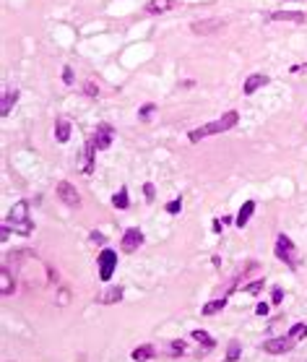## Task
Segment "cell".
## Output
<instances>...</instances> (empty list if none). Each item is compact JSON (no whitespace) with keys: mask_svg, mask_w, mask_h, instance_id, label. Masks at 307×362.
I'll list each match as a JSON object with an SVG mask.
<instances>
[{"mask_svg":"<svg viewBox=\"0 0 307 362\" xmlns=\"http://www.w3.org/2000/svg\"><path fill=\"white\" fill-rule=\"evenodd\" d=\"M26 211H29V203L26 201H18V203H13V209H11V214L6 219V224H8L13 232H18V235H32L34 232V224L29 221Z\"/></svg>","mask_w":307,"mask_h":362,"instance_id":"7a4b0ae2","label":"cell"},{"mask_svg":"<svg viewBox=\"0 0 307 362\" xmlns=\"http://www.w3.org/2000/svg\"><path fill=\"white\" fill-rule=\"evenodd\" d=\"M224 26H227L224 18H201V21H193L190 24V32L195 37H211L216 32H222Z\"/></svg>","mask_w":307,"mask_h":362,"instance_id":"5b68a950","label":"cell"},{"mask_svg":"<svg viewBox=\"0 0 307 362\" xmlns=\"http://www.w3.org/2000/svg\"><path fill=\"white\" fill-rule=\"evenodd\" d=\"M55 193H57V198L65 203V206H78V203H81V193L76 190L73 183H68V180H60Z\"/></svg>","mask_w":307,"mask_h":362,"instance_id":"52a82bcc","label":"cell"},{"mask_svg":"<svg viewBox=\"0 0 307 362\" xmlns=\"http://www.w3.org/2000/svg\"><path fill=\"white\" fill-rule=\"evenodd\" d=\"M227 308V297H222V300H211V302H206V308L201 310L203 315H216V313H222Z\"/></svg>","mask_w":307,"mask_h":362,"instance_id":"44dd1931","label":"cell"},{"mask_svg":"<svg viewBox=\"0 0 307 362\" xmlns=\"http://www.w3.org/2000/svg\"><path fill=\"white\" fill-rule=\"evenodd\" d=\"M289 336L294 339V342H299V339H307V323H294L289 328Z\"/></svg>","mask_w":307,"mask_h":362,"instance_id":"603a6c76","label":"cell"},{"mask_svg":"<svg viewBox=\"0 0 307 362\" xmlns=\"http://www.w3.org/2000/svg\"><path fill=\"white\" fill-rule=\"evenodd\" d=\"M141 245H143V232L138 227H130V230L122 232V240H120V250L122 253H136Z\"/></svg>","mask_w":307,"mask_h":362,"instance_id":"ba28073f","label":"cell"},{"mask_svg":"<svg viewBox=\"0 0 307 362\" xmlns=\"http://www.w3.org/2000/svg\"><path fill=\"white\" fill-rule=\"evenodd\" d=\"M97 266H99V279L102 282H109L117 268V253L112 250V247H102V253L97 258Z\"/></svg>","mask_w":307,"mask_h":362,"instance_id":"277c9868","label":"cell"},{"mask_svg":"<svg viewBox=\"0 0 307 362\" xmlns=\"http://www.w3.org/2000/svg\"><path fill=\"white\" fill-rule=\"evenodd\" d=\"M47 276H50V282H52V284L57 282V271H55L52 266H47Z\"/></svg>","mask_w":307,"mask_h":362,"instance_id":"e575fe53","label":"cell"},{"mask_svg":"<svg viewBox=\"0 0 307 362\" xmlns=\"http://www.w3.org/2000/svg\"><path fill=\"white\" fill-rule=\"evenodd\" d=\"M239 359V344L229 342V352H227V362H237Z\"/></svg>","mask_w":307,"mask_h":362,"instance_id":"4316f807","label":"cell"},{"mask_svg":"<svg viewBox=\"0 0 307 362\" xmlns=\"http://www.w3.org/2000/svg\"><path fill=\"white\" fill-rule=\"evenodd\" d=\"M94 151H97V144H94V138L86 144V156H83V172L86 175H91V170H94Z\"/></svg>","mask_w":307,"mask_h":362,"instance_id":"ac0fdd59","label":"cell"},{"mask_svg":"<svg viewBox=\"0 0 307 362\" xmlns=\"http://www.w3.org/2000/svg\"><path fill=\"white\" fill-rule=\"evenodd\" d=\"M190 336L195 339V342H201V344H203L206 349H213V347H216V342H213V339H211V336H208V333H206L203 328H195V331H193Z\"/></svg>","mask_w":307,"mask_h":362,"instance_id":"7402d4cb","label":"cell"},{"mask_svg":"<svg viewBox=\"0 0 307 362\" xmlns=\"http://www.w3.org/2000/svg\"><path fill=\"white\" fill-rule=\"evenodd\" d=\"M71 138V120L68 118H60L57 123H55V141L57 144H65Z\"/></svg>","mask_w":307,"mask_h":362,"instance_id":"9a60e30c","label":"cell"},{"mask_svg":"<svg viewBox=\"0 0 307 362\" xmlns=\"http://www.w3.org/2000/svg\"><path fill=\"white\" fill-rule=\"evenodd\" d=\"M222 227H224V221L222 219H213V232H222Z\"/></svg>","mask_w":307,"mask_h":362,"instance_id":"d590c367","label":"cell"},{"mask_svg":"<svg viewBox=\"0 0 307 362\" xmlns=\"http://www.w3.org/2000/svg\"><path fill=\"white\" fill-rule=\"evenodd\" d=\"M120 300H122V287H107L102 295L97 297V302H102V305H115Z\"/></svg>","mask_w":307,"mask_h":362,"instance_id":"8fae6325","label":"cell"},{"mask_svg":"<svg viewBox=\"0 0 307 362\" xmlns=\"http://www.w3.org/2000/svg\"><path fill=\"white\" fill-rule=\"evenodd\" d=\"M94 144H97V149H109V144H112V128L99 125L94 133Z\"/></svg>","mask_w":307,"mask_h":362,"instance_id":"5bb4252c","label":"cell"},{"mask_svg":"<svg viewBox=\"0 0 307 362\" xmlns=\"http://www.w3.org/2000/svg\"><path fill=\"white\" fill-rule=\"evenodd\" d=\"M180 209H182V201L180 198H174V201L167 203V214H180Z\"/></svg>","mask_w":307,"mask_h":362,"instance_id":"83f0119b","label":"cell"},{"mask_svg":"<svg viewBox=\"0 0 307 362\" xmlns=\"http://www.w3.org/2000/svg\"><path fill=\"white\" fill-rule=\"evenodd\" d=\"M281 300H284V289H281V287H273V292H271V302H273V305H281Z\"/></svg>","mask_w":307,"mask_h":362,"instance_id":"4dcf8cb0","label":"cell"},{"mask_svg":"<svg viewBox=\"0 0 307 362\" xmlns=\"http://www.w3.org/2000/svg\"><path fill=\"white\" fill-rule=\"evenodd\" d=\"M268 83V76H263V73H253L248 81H245V86H242V92L250 97V94H255L258 92V89H263V86H266Z\"/></svg>","mask_w":307,"mask_h":362,"instance_id":"7c38bea8","label":"cell"},{"mask_svg":"<svg viewBox=\"0 0 307 362\" xmlns=\"http://www.w3.org/2000/svg\"><path fill=\"white\" fill-rule=\"evenodd\" d=\"M294 339L287 333V336H279V339H268V342H263V352H268V354H287V352H292L294 349Z\"/></svg>","mask_w":307,"mask_h":362,"instance_id":"8992f818","label":"cell"},{"mask_svg":"<svg viewBox=\"0 0 307 362\" xmlns=\"http://www.w3.org/2000/svg\"><path fill=\"white\" fill-rule=\"evenodd\" d=\"M89 240H91V242H94V245H104V242H107V240H104V235H102V232H91V235H89Z\"/></svg>","mask_w":307,"mask_h":362,"instance_id":"836d02e7","label":"cell"},{"mask_svg":"<svg viewBox=\"0 0 307 362\" xmlns=\"http://www.w3.org/2000/svg\"><path fill=\"white\" fill-rule=\"evenodd\" d=\"M307 16L304 13H299V11H276V13H271V21H294V24H302Z\"/></svg>","mask_w":307,"mask_h":362,"instance_id":"2e32d148","label":"cell"},{"mask_svg":"<svg viewBox=\"0 0 307 362\" xmlns=\"http://www.w3.org/2000/svg\"><path fill=\"white\" fill-rule=\"evenodd\" d=\"M273 253H276V258H279V261H284V266H289V268H297V266H299L297 247H294V242H292V237H289V235H284V232H281V235L276 237Z\"/></svg>","mask_w":307,"mask_h":362,"instance_id":"3957f363","label":"cell"},{"mask_svg":"<svg viewBox=\"0 0 307 362\" xmlns=\"http://www.w3.org/2000/svg\"><path fill=\"white\" fill-rule=\"evenodd\" d=\"M112 206H115V209H120V211H125V209L130 206V198H128V188H125V185L112 196Z\"/></svg>","mask_w":307,"mask_h":362,"instance_id":"ffe728a7","label":"cell"},{"mask_svg":"<svg viewBox=\"0 0 307 362\" xmlns=\"http://www.w3.org/2000/svg\"><path fill=\"white\" fill-rule=\"evenodd\" d=\"M271 313V305L268 302H258L255 305V315H260V318H263V315H268Z\"/></svg>","mask_w":307,"mask_h":362,"instance_id":"d6a6232c","label":"cell"},{"mask_svg":"<svg viewBox=\"0 0 307 362\" xmlns=\"http://www.w3.org/2000/svg\"><path fill=\"white\" fill-rule=\"evenodd\" d=\"M154 357H157V349H154L151 344H141V347L133 349V359H136V362H148V359H154Z\"/></svg>","mask_w":307,"mask_h":362,"instance_id":"e0dca14e","label":"cell"},{"mask_svg":"<svg viewBox=\"0 0 307 362\" xmlns=\"http://www.w3.org/2000/svg\"><path fill=\"white\" fill-rule=\"evenodd\" d=\"M253 214H255V201H245L242 209H239V214H237V219H234V224H237L239 230L248 227V221L253 219Z\"/></svg>","mask_w":307,"mask_h":362,"instance_id":"30bf717a","label":"cell"},{"mask_svg":"<svg viewBox=\"0 0 307 362\" xmlns=\"http://www.w3.org/2000/svg\"><path fill=\"white\" fill-rule=\"evenodd\" d=\"M237 120H239V115L234 109H229V112H224L219 120H213V123H206V125H201V128H195V130H190L188 133V138L193 141V144H198L201 138H208V135H216V133H227V130H232L234 125H237Z\"/></svg>","mask_w":307,"mask_h":362,"instance_id":"6da1fadb","label":"cell"},{"mask_svg":"<svg viewBox=\"0 0 307 362\" xmlns=\"http://www.w3.org/2000/svg\"><path fill=\"white\" fill-rule=\"evenodd\" d=\"M13 289H16V282L11 279L8 266H3V268H0V295H3V297H11Z\"/></svg>","mask_w":307,"mask_h":362,"instance_id":"4fadbf2b","label":"cell"},{"mask_svg":"<svg viewBox=\"0 0 307 362\" xmlns=\"http://www.w3.org/2000/svg\"><path fill=\"white\" fill-rule=\"evenodd\" d=\"M143 196H146L148 203L154 201V196H157V190H154V183H143Z\"/></svg>","mask_w":307,"mask_h":362,"instance_id":"1f68e13d","label":"cell"},{"mask_svg":"<svg viewBox=\"0 0 307 362\" xmlns=\"http://www.w3.org/2000/svg\"><path fill=\"white\" fill-rule=\"evenodd\" d=\"M172 8H177V0H148L146 3V13H151V16H162Z\"/></svg>","mask_w":307,"mask_h":362,"instance_id":"9c48e42d","label":"cell"},{"mask_svg":"<svg viewBox=\"0 0 307 362\" xmlns=\"http://www.w3.org/2000/svg\"><path fill=\"white\" fill-rule=\"evenodd\" d=\"M16 99H18V92H6V94H3V102H0V115L8 118V115H11V107L16 104Z\"/></svg>","mask_w":307,"mask_h":362,"instance_id":"d6986e66","label":"cell"},{"mask_svg":"<svg viewBox=\"0 0 307 362\" xmlns=\"http://www.w3.org/2000/svg\"><path fill=\"white\" fill-rule=\"evenodd\" d=\"M63 83H65V86H71V83H73V68H71V65H65V68H63Z\"/></svg>","mask_w":307,"mask_h":362,"instance_id":"f546056e","label":"cell"},{"mask_svg":"<svg viewBox=\"0 0 307 362\" xmlns=\"http://www.w3.org/2000/svg\"><path fill=\"white\" fill-rule=\"evenodd\" d=\"M263 287H266L263 282H250V284L245 287V292H250V295H260V292H263Z\"/></svg>","mask_w":307,"mask_h":362,"instance_id":"f1b7e54d","label":"cell"},{"mask_svg":"<svg viewBox=\"0 0 307 362\" xmlns=\"http://www.w3.org/2000/svg\"><path fill=\"white\" fill-rule=\"evenodd\" d=\"M154 109H157V104H154V102H148V104H143V107L138 109V120H148V118L154 115Z\"/></svg>","mask_w":307,"mask_h":362,"instance_id":"d4e9b609","label":"cell"},{"mask_svg":"<svg viewBox=\"0 0 307 362\" xmlns=\"http://www.w3.org/2000/svg\"><path fill=\"white\" fill-rule=\"evenodd\" d=\"M83 94H86V97H94V99H97V97H99V86H97L94 81H86V83H83Z\"/></svg>","mask_w":307,"mask_h":362,"instance_id":"484cf974","label":"cell"},{"mask_svg":"<svg viewBox=\"0 0 307 362\" xmlns=\"http://www.w3.org/2000/svg\"><path fill=\"white\" fill-rule=\"evenodd\" d=\"M185 352H188V344L182 342V339H177V342L169 344V354H174V357H177V354H185Z\"/></svg>","mask_w":307,"mask_h":362,"instance_id":"cb8c5ba5","label":"cell"}]
</instances>
